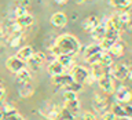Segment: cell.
I'll return each mask as SVG.
<instances>
[{
  "label": "cell",
  "mask_w": 132,
  "mask_h": 120,
  "mask_svg": "<svg viewBox=\"0 0 132 120\" xmlns=\"http://www.w3.org/2000/svg\"><path fill=\"white\" fill-rule=\"evenodd\" d=\"M81 50V44L74 36L72 35H61L59 37H56L55 44L52 47V52L56 55H76V54Z\"/></svg>",
  "instance_id": "cell-1"
},
{
  "label": "cell",
  "mask_w": 132,
  "mask_h": 120,
  "mask_svg": "<svg viewBox=\"0 0 132 120\" xmlns=\"http://www.w3.org/2000/svg\"><path fill=\"white\" fill-rule=\"evenodd\" d=\"M109 72L114 79H117V80L121 81V80H125V79L128 77L129 68H128L125 64H113L109 68Z\"/></svg>",
  "instance_id": "cell-2"
},
{
  "label": "cell",
  "mask_w": 132,
  "mask_h": 120,
  "mask_svg": "<svg viewBox=\"0 0 132 120\" xmlns=\"http://www.w3.org/2000/svg\"><path fill=\"white\" fill-rule=\"evenodd\" d=\"M70 74H72L73 80L80 83V84H85V80L87 77H88V69L85 68V66H81V65H76L72 68V72H70Z\"/></svg>",
  "instance_id": "cell-3"
},
{
  "label": "cell",
  "mask_w": 132,
  "mask_h": 120,
  "mask_svg": "<svg viewBox=\"0 0 132 120\" xmlns=\"http://www.w3.org/2000/svg\"><path fill=\"white\" fill-rule=\"evenodd\" d=\"M109 99H107L106 95H102L96 93L94 97V109L98 112V113H105L106 110H109Z\"/></svg>",
  "instance_id": "cell-4"
},
{
  "label": "cell",
  "mask_w": 132,
  "mask_h": 120,
  "mask_svg": "<svg viewBox=\"0 0 132 120\" xmlns=\"http://www.w3.org/2000/svg\"><path fill=\"white\" fill-rule=\"evenodd\" d=\"M6 66H7L8 70L16 73V72H19L21 69L26 68V62L22 61L21 58H18V57L15 55V57H10V58H8L7 62H6Z\"/></svg>",
  "instance_id": "cell-5"
},
{
  "label": "cell",
  "mask_w": 132,
  "mask_h": 120,
  "mask_svg": "<svg viewBox=\"0 0 132 120\" xmlns=\"http://www.w3.org/2000/svg\"><path fill=\"white\" fill-rule=\"evenodd\" d=\"M116 99L121 103H128L132 101V91L127 86H120L116 91Z\"/></svg>",
  "instance_id": "cell-6"
},
{
  "label": "cell",
  "mask_w": 132,
  "mask_h": 120,
  "mask_svg": "<svg viewBox=\"0 0 132 120\" xmlns=\"http://www.w3.org/2000/svg\"><path fill=\"white\" fill-rule=\"evenodd\" d=\"M52 77V83L58 87H62V88H66L70 83L73 81V77L70 73H61V74H56V76H51Z\"/></svg>",
  "instance_id": "cell-7"
},
{
  "label": "cell",
  "mask_w": 132,
  "mask_h": 120,
  "mask_svg": "<svg viewBox=\"0 0 132 120\" xmlns=\"http://www.w3.org/2000/svg\"><path fill=\"white\" fill-rule=\"evenodd\" d=\"M99 83V87L105 91V93L107 94H111L114 91V81H113V79L110 77V74L109 73H105L103 76L98 80Z\"/></svg>",
  "instance_id": "cell-8"
},
{
  "label": "cell",
  "mask_w": 132,
  "mask_h": 120,
  "mask_svg": "<svg viewBox=\"0 0 132 120\" xmlns=\"http://www.w3.org/2000/svg\"><path fill=\"white\" fill-rule=\"evenodd\" d=\"M44 61H45V55L43 52H33V55L29 58L26 62L29 64V66H30L32 69H39L40 66L44 64Z\"/></svg>",
  "instance_id": "cell-9"
},
{
  "label": "cell",
  "mask_w": 132,
  "mask_h": 120,
  "mask_svg": "<svg viewBox=\"0 0 132 120\" xmlns=\"http://www.w3.org/2000/svg\"><path fill=\"white\" fill-rule=\"evenodd\" d=\"M109 68H110V66H109ZM109 68H106V66H103L102 64H99V62H98V64H92V65H91V72L89 73L94 76L95 80H99L103 74L109 72Z\"/></svg>",
  "instance_id": "cell-10"
},
{
  "label": "cell",
  "mask_w": 132,
  "mask_h": 120,
  "mask_svg": "<svg viewBox=\"0 0 132 120\" xmlns=\"http://www.w3.org/2000/svg\"><path fill=\"white\" fill-rule=\"evenodd\" d=\"M50 21H51V24L54 26L62 28L66 25V22H68V18H66V15L63 12H54L51 15V18H50Z\"/></svg>",
  "instance_id": "cell-11"
},
{
  "label": "cell",
  "mask_w": 132,
  "mask_h": 120,
  "mask_svg": "<svg viewBox=\"0 0 132 120\" xmlns=\"http://www.w3.org/2000/svg\"><path fill=\"white\" fill-rule=\"evenodd\" d=\"M99 24H101V21H99L98 17L96 15H91L82 22V29H84L85 32H91L92 29L96 28Z\"/></svg>",
  "instance_id": "cell-12"
},
{
  "label": "cell",
  "mask_w": 132,
  "mask_h": 120,
  "mask_svg": "<svg viewBox=\"0 0 132 120\" xmlns=\"http://www.w3.org/2000/svg\"><path fill=\"white\" fill-rule=\"evenodd\" d=\"M47 70H48V73L51 74V76H56V74H61V73H63L65 72V68L61 65V62L59 61H52V62H50L48 66H47Z\"/></svg>",
  "instance_id": "cell-13"
},
{
  "label": "cell",
  "mask_w": 132,
  "mask_h": 120,
  "mask_svg": "<svg viewBox=\"0 0 132 120\" xmlns=\"http://www.w3.org/2000/svg\"><path fill=\"white\" fill-rule=\"evenodd\" d=\"M91 36H92L94 40H98V41L103 40V39H105V36H106V28H105V25L99 24L96 28L91 31Z\"/></svg>",
  "instance_id": "cell-14"
},
{
  "label": "cell",
  "mask_w": 132,
  "mask_h": 120,
  "mask_svg": "<svg viewBox=\"0 0 132 120\" xmlns=\"http://www.w3.org/2000/svg\"><path fill=\"white\" fill-rule=\"evenodd\" d=\"M33 52H35V51H33L32 47H29V46H25V47H22V48L18 50V52H16V57L26 62L29 58L33 55Z\"/></svg>",
  "instance_id": "cell-15"
},
{
  "label": "cell",
  "mask_w": 132,
  "mask_h": 120,
  "mask_svg": "<svg viewBox=\"0 0 132 120\" xmlns=\"http://www.w3.org/2000/svg\"><path fill=\"white\" fill-rule=\"evenodd\" d=\"M56 61L61 62V65L63 66L65 69L73 68V55H66V54H62V55H56Z\"/></svg>",
  "instance_id": "cell-16"
},
{
  "label": "cell",
  "mask_w": 132,
  "mask_h": 120,
  "mask_svg": "<svg viewBox=\"0 0 132 120\" xmlns=\"http://www.w3.org/2000/svg\"><path fill=\"white\" fill-rule=\"evenodd\" d=\"M59 115H61V108H58L56 105L51 106L48 110L44 112V116L48 120H58V119H59Z\"/></svg>",
  "instance_id": "cell-17"
},
{
  "label": "cell",
  "mask_w": 132,
  "mask_h": 120,
  "mask_svg": "<svg viewBox=\"0 0 132 120\" xmlns=\"http://www.w3.org/2000/svg\"><path fill=\"white\" fill-rule=\"evenodd\" d=\"M33 87L29 84V83H21V87L18 88V93L21 97H23V98H29L30 95L33 94Z\"/></svg>",
  "instance_id": "cell-18"
},
{
  "label": "cell",
  "mask_w": 132,
  "mask_h": 120,
  "mask_svg": "<svg viewBox=\"0 0 132 120\" xmlns=\"http://www.w3.org/2000/svg\"><path fill=\"white\" fill-rule=\"evenodd\" d=\"M32 79V73L30 70H28L26 68L21 69L19 72H16V80H18L19 83H29Z\"/></svg>",
  "instance_id": "cell-19"
},
{
  "label": "cell",
  "mask_w": 132,
  "mask_h": 120,
  "mask_svg": "<svg viewBox=\"0 0 132 120\" xmlns=\"http://www.w3.org/2000/svg\"><path fill=\"white\" fill-rule=\"evenodd\" d=\"M102 51H105V50L101 47V44H91V46H88V47L85 48L84 57L87 59V58L92 57V55H95V54H98V52H102Z\"/></svg>",
  "instance_id": "cell-20"
},
{
  "label": "cell",
  "mask_w": 132,
  "mask_h": 120,
  "mask_svg": "<svg viewBox=\"0 0 132 120\" xmlns=\"http://www.w3.org/2000/svg\"><path fill=\"white\" fill-rule=\"evenodd\" d=\"M110 6L120 10H127L132 6V0H110Z\"/></svg>",
  "instance_id": "cell-21"
},
{
  "label": "cell",
  "mask_w": 132,
  "mask_h": 120,
  "mask_svg": "<svg viewBox=\"0 0 132 120\" xmlns=\"http://www.w3.org/2000/svg\"><path fill=\"white\" fill-rule=\"evenodd\" d=\"M109 51L110 54L113 57H121L122 55V52H124V44L121 43V41H116V43H113V46L109 48Z\"/></svg>",
  "instance_id": "cell-22"
},
{
  "label": "cell",
  "mask_w": 132,
  "mask_h": 120,
  "mask_svg": "<svg viewBox=\"0 0 132 120\" xmlns=\"http://www.w3.org/2000/svg\"><path fill=\"white\" fill-rule=\"evenodd\" d=\"M33 17L30 14H23V15H21V17H16V22H18L22 28H26V26H30V25L33 24Z\"/></svg>",
  "instance_id": "cell-23"
},
{
  "label": "cell",
  "mask_w": 132,
  "mask_h": 120,
  "mask_svg": "<svg viewBox=\"0 0 132 120\" xmlns=\"http://www.w3.org/2000/svg\"><path fill=\"white\" fill-rule=\"evenodd\" d=\"M99 64H102L103 66L109 68V66L113 65V55L107 51H102L101 54V59H99Z\"/></svg>",
  "instance_id": "cell-24"
},
{
  "label": "cell",
  "mask_w": 132,
  "mask_h": 120,
  "mask_svg": "<svg viewBox=\"0 0 132 120\" xmlns=\"http://www.w3.org/2000/svg\"><path fill=\"white\" fill-rule=\"evenodd\" d=\"M66 103V109H69L72 113H74L76 115L78 110H80V101H78V98H76V99H72V101H68V102H65Z\"/></svg>",
  "instance_id": "cell-25"
},
{
  "label": "cell",
  "mask_w": 132,
  "mask_h": 120,
  "mask_svg": "<svg viewBox=\"0 0 132 120\" xmlns=\"http://www.w3.org/2000/svg\"><path fill=\"white\" fill-rule=\"evenodd\" d=\"M111 112L114 113L116 117L125 116V109H124V106L120 105V103H113V106H111Z\"/></svg>",
  "instance_id": "cell-26"
},
{
  "label": "cell",
  "mask_w": 132,
  "mask_h": 120,
  "mask_svg": "<svg viewBox=\"0 0 132 120\" xmlns=\"http://www.w3.org/2000/svg\"><path fill=\"white\" fill-rule=\"evenodd\" d=\"M59 117L62 120H76V115L72 113V112H70L69 109H66V108H62Z\"/></svg>",
  "instance_id": "cell-27"
},
{
  "label": "cell",
  "mask_w": 132,
  "mask_h": 120,
  "mask_svg": "<svg viewBox=\"0 0 132 120\" xmlns=\"http://www.w3.org/2000/svg\"><path fill=\"white\" fill-rule=\"evenodd\" d=\"M118 18H120V21H121L122 25L129 24V21H131V12L129 11H125V10H121V12H118Z\"/></svg>",
  "instance_id": "cell-28"
},
{
  "label": "cell",
  "mask_w": 132,
  "mask_h": 120,
  "mask_svg": "<svg viewBox=\"0 0 132 120\" xmlns=\"http://www.w3.org/2000/svg\"><path fill=\"white\" fill-rule=\"evenodd\" d=\"M22 29H23V28L21 26V25L16 22V21H15V22H12V24L10 25V32H11V33H14L15 36L21 35V33H22Z\"/></svg>",
  "instance_id": "cell-29"
},
{
  "label": "cell",
  "mask_w": 132,
  "mask_h": 120,
  "mask_svg": "<svg viewBox=\"0 0 132 120\" xmlns=\"http://www.w3.org/2000/svg\"><path fill=\"white\" fill-rule=\"evenodd\" d=\"M76 98H78V97H77V93H74V91H69V90H65V93H63L65 102L72 101V99H76Z\"/></svg>",
  "instance_id": "cell-30"
},
{
  "label": "cell",
  "mask_w": 132,
  "mask_h": 120,
  "mask_svg": "<svg viewBox=\"0 0 132 120\" xmlns=\"http://www.w3.org/2000/svg\"><path fill=\"white\" fill-rule=\"evenodd\" d=\"M102 120H116V116L111 110H106L105 113H102Z\"/></svg>",
  "instance_id": "cell-31"
},
{
  "label": "cell",
  "mask_w": 132,
  "mask_h": 120,
  "mask_svg": "<svg viewBox=\"0 0 132 120\" xmlns=\"http://www.w3.org/2000/svg\"><path fill=\"white\" fill-rule=\"evenodd\" d=\"M19 44H21V36H14L12 39L10 40V46L11 47H19Z\"/></svg>",
  "instance_id": "cell-32"
},
{
  "label": "cell",
  "mask_w": 132,
  "mask_h": 120,
  "mask_svg": "<svg viewBox=\"0 0 132 120\" xmlns=\"http://www.w3.org/2000/svg\"><path fill=\"white\" fill-rule=\"evenodd\" d=\"M26 7H23V6H19V7H16L15 8V15L16 17H21V15H23V14H26Z\"/></svg>",
  "instance_id": "cell-33"
},
{
  "label": "cell",
  "mask_w": 132,
  "mask_h": 120,
  "mask_svg": "<svg viewBox=\"0 0 132 120\" xmlns=\"http://www.w3.org/2000/svg\"><path fill=\"white\" fill-rule=\"evenodd\" d=\"M82 120H96L94 113H91V112H84L82 113Z\"/></svg>",
  "instance_id": "cell-34"
},
{
  "label": "cell",
  "mask_w": 132,
  "mask_h": 120,
  "mask_svg": "<svg viewBox=\"0 0 132 120\" xmlns=\"http://www.w3.org/2000/svg\"><path fill=\"white\" fill-rule=\"evenodd\" d=\"M124 109H125V116H128V117L132 120V106L125 105V106H124Z\"/></svg>",
  "instance_id": "cell-35"
},
{
  "label": "cell",
  "mask_w": 132,
  "mask_h": 120,
  "mask_svg": "<svg viewBox=\"0 0 132 120\" xmlns=\"http://www.w3.org/2000/svg\"><path fill=\"white\" fill-rule=\"evenodd\" d=\"M11 110H15V108L12 105H10V103H6L4 105V112H11Z\"/></svg>",
  "instance_id": "cell-36"
},
{
  "label": "cell",
  "mask_w": 132,
  "mask_h": 120,
  "mask_svg": "<svg viewBox=\"0 0 132 120\" xmlns=\"http://www.w3.org/2000/svg\"><path fill=\"white\" fill-rule=\"evenodd\" d=\"M4 95H6V90H4V87H0V101L4 98Z\"/></svg>",
  "instance_id": "cell-37"
},
{
  "label": "cell",
  "mask_w": 132,
  "mask_h": 120,
  "mask_svg": "<svg viewBox=\"0 0 132 120\" xmlns=\"http://www.w3.org/2000/svg\"><path fill=\"white\" fill-rule=\"evenodd\" d=\"M54 2L58 3V4H65L66 2H68V0H54Z\"/></svg>",
  "instance_id": "cell-38"
},
{
  "label": "cell",
  "mask_w": 132,
  "mask_h": 120,
  "mask_svg": "<svg viewBox=\"0 0 132 120\" xmlns=\"http://www.w3.org/2000/svg\"><path fill=\"white\" fill-rule=\"evenodd\" d=\"M73 2H74V3H77V4H81V3H84L85 0H73Z\"/></svg>",
  "instance_id": "cell-39"
},
{
  "label": "cell",
  "mask_w": 132,
  "mask_h": 120,
  "mask_svg": "<svg viewBox=\"0 0 132 120\" xmlns=\"http://www.w3.org/2000/svg\"><path fill=\"white\" fill-rule=\"evenodd\" d=\"M128 79L132 80V69H129V72H128Z\"/></svg>",
  "instance_id": "cell-40"
}]
</instances>
